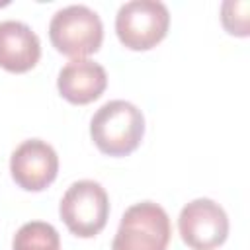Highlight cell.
<instances>
[{
	"mask_svg": "<svg viewBox=\"0 0 250 250\" xmlns=\"http://www.w3.org/2000/svg\"><path fill=\"white\" fill-rule=\"evenodd\" d=\"M170 12L158 0L125 2L115 16V33L123 47L131 51H148L168 33Z\"/></svg>",
	"mask_w": 250,
	"mask_h": 250,
	"instance_id": "4",
	"label": "cell"
},
{
	"mask_svg": "<svg viewBox=\"0 0 250 250\" xmlns=\"http://www.w3.org/2000/svg\"><path fill=\"white\" fill-rule=\"evenodd\" d=\"M182 240L193 250H215L229 236V217L213 199L199 197L189 201L178 217Z\"/></svg>",
	"mask_w": 250,
	"mask_h": 250,
	"instance_id": "6",
	"label": "cell"
},
{
	"mask_svg": "<svg viewBox=\"0 0 250 250\" xmlns=\"http://www.w3.org/2000/svg\"><path fill=\"white\" fill-rule=\"evenodd\" d=\"M41 57V43L35 31L23 21H0V66L8 72H27Z\"/></svg>",
	"mask_w": 250,
	"mask_h": 250,
	"instance_id": "9",
	"label": "cell"
},
{
	"mask_svg": "<svg viewBox=\"0 0 250 250\" xmlns=\"http://www.w3.org/2000/svg\"><path fill=\"white\" fill-rule=\"evenodd\" d=\"M12 250H61V238L53 225L31 221L18 229L12 240Z\"/></svg>",
	"mask_w": 250,
	"mask_h": 250,
	"instance_id": "10",
	"label": "cell"
},
{
	"mask_svg": "<svg viewBox=\"0 0 250 250\" xmlns=\"http://www.w3.org/2000/svg\"><path fill=\"white\" fill-rule=\"evenodd\" d=\"M107 86L105 68L90 59H72L66 62L57 78L59 94L76 105L98 100Z\"/></svg>",
	"mask_w": 250,
	"mask_h": 250,
	"instance_id": "8",
	"label": "cell"
},
{
	"mask_svg": "<svg viewBox=\"0 0 250 250\" xmlns=\"http://www.w3.org/2000/svg\"><path fill=\"white\" fill-rule=\"evenodd\" d=\"M59 213L72 234L80 238H92L107 223L109 199L98 182L80 180L64 191Z\"/></svg>",
	"mask_w": 250,
	"mask_h": 250,
	"instance_id": "5",
	"label": "cell"
},
{
	"mask_svg": "<svg viewBox=\"0 0 250 250\" xmlns=\"http://www.w3.org/2000/svg\"><path fill=\"white\" fill-rule=\"evenodd\" d=\"M10 172L21 189L41 191L55 182L59 172V156L49 143L29 139L12 152Z\"/></svg>",
	"mask_w": 250,
	"mask_h": 250,
	"instance_id": "7",
	"label": "cell"
},
{
	"mask_svg": "<svg viewBox=\"0 0 250 250\" xmlns=\"http://www.w3.org/2000/svg\"><path fill=\"white\" fill-rule=\"evenodd\" d=\"M49 39L59 53L84 59L102 47L104 25L94 10L84 4H72L55 12L49 23Z\"/></svg>",
	"mask_w": 250,
	"mask_h": 250,
	"instance_id": "2",
	"label": "cell"
},
{
	"mask_svg": "<svg viewBox=\"0 0 250 250\" xmlns=\"http://www.w3.org/2000/svg\"><path fill=\"white\" fill-rule=\"evenodd\" d=\"M248 12L250 4L246 0H227L221 6V21L223 27L236 37L248 35Z\"/></svg>",
	"mask_w": 250,
	"mask_h": 250,
	"instance_id": "11",
	"label": "cell"
},
{
	"mask_svg": "<svg viewBox=\"0 0 250 250\" xmlns=\"http://www.w3.org/2000/svg\"><path fill=\"white\" fill-rule=\"evenodd\" d=\"M145 115L125 100L104 104L90 121V137L100 152L107 156H127L143 141Z\"/></svg>",
	"mask_w": 250,
	"mask_h": 250,
	"instance_id": "1",
	"label": "cell"
},
{
	"mask_svg": "<svg viewBox=\"0 0 250 250\" xmlns=\"http://www.w3.org/2000/svg\"><path fill=\"white\" fill-rule=\"evenodd\" d=\"M172 236L168 213L152 201L131 205L113 236V250H166Z\"/></svg>",
	"mask_w": 250,
	"mask_h": 250,
	"instance_id": "3",
	"label": "cell"
}]
</instances>
